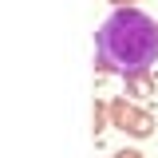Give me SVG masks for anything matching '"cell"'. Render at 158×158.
I'll return each instance as SVG.
<instances>
[{
	"label": "cell",
	"instance_id": "1",
	"mask_svg": "<svg viewBox=\"0 0 158 158\" xmlns=\"http://www.w3.org/2000/svg\"><path fill=\"white\" fill-rule=\"evenodd\" d=\"M158 59V24L138 8H115L95 32V63L99 71H115L131 79L150 71Z\"/></svg>",
	"mask_w": 158,
	"mask_h": 158
},
{
	"label": "cell",
	"instance_id": "3",
	"mask_svg": "<svg viewBox=\"0 0 158 158\" xmlns=\"http://www.w3.org/2000/svg\"><path fill=\"white\" fill-rule=\"evenodd\" d=\"M150 87H154L150 71H142V75H131V79H127V91H131V95H150Z\"/></svg>",
	"mask_w": 158,
	"mask_h": 158
},
{
	"label": "cell",
	"instance_id": "2",
	"mask_svg": "<svg viewBox=\"0 0 158 158\" xmlns=\"http://www.w3.org/2000/svg\"><path fill=\"white\" fill-rule=\"evenodd\" d=\"M111 115H115V127H123L127 135H135V138H146L150 131H154V115L150 111H135L131 103H111Z\"/></svg>",
	"mask_w": 158,
	"mask_h": 158
},
{
	"label": "cell",
	"instance_id": "4",
	"mask_svg": "<svg viewBox=\"0 0 158 158\" xmlns=\"http://www.w3.org/2000/svg\"><path fill=\"white\" fill-rule=\"evenodd\" d=\"M115 158H142L138 150H123V154H115Z\"/></svg>",
	"mask_w": 158,
	"mask_h": 158
}]
</instances>
